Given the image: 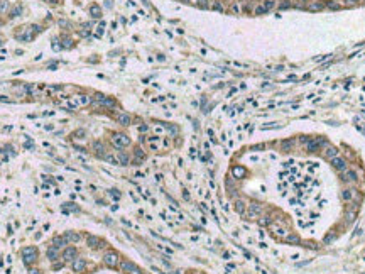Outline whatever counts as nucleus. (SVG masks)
Listing matches in <instances>:
<instances>
[{
    "label": "nucleus",
    "instance_id": "39",
    "mask_svg": "<svg viewBox=\"0 0 365 274\" xmlns=\"http://www.w3.org/2000/svg\"><path fill=\"white\" fill-rule=\"evenodd\" d=\"M63 48H73V41L70 37H63Z\"/></svg>",
    "mask_w": 365,
    "mask_h": 274
},
{
    "label": "nucleus",
    "instance_id": "18",
    "mask_svg": "<svg viewBox=\"0 0 365 274\" xmlns=\"http://www.w3.org/2000/svg\"><path fill=\"white\" fill-rule=\"evenodd\" d=\"M52 245H54L56 249H64L66 245H68V240H66L64 235H58V237L52 239Z\"/></svg>",
    "mask_w": 365,
    "mask_h": 274
},
{
    "label": "nucleus",
    "instance_id": "37",
    "mask_svg": "<svg viewBox=\"0 0 365 274\" xmlns=\"http://www.w3.org/2000/svg\"><path fill=\"white\" fill-rule=\"evenodd\" d=\"M85 135H86V132H85L83 130V129H80V130H76V132H74V134H73V139H85Z\"/></svg>",
    "mask_w": 365,
    "mask_h": 274
},
{
    "label": "nucleus",
    "instance_id": "23",
    "mask_svg": "<svg viewBox=\"0 0 365 274\" xmlns=\"http://www.w3.org/2000/svg\"><path fill=\"white\" fill-rule=\"evenodd\" d=\"M64 237H66V240H68V242H80L81 235L76 234V232H66Z\"/></svg>",
    "mask_w": 365,
    "mask_h": 274
},
{
    "label": "nucleus",
    "instance_id": "22",
    "mask_svg": "<svg viewBox=\"0 0 365 274\" xmlns=\"http://www.w3.org/2000/svg\"><path fill=\"white\" fill-rule=\"evenodd\" d=\"M90 15H91L93 19H100V17H102V9H100L96 4H93V5L90 7Z\"/></svg>",
    "mask_w": 365,
    "mask_h": 274
},
{
    "label": "nucleus",
    "instance_id": "36",
    "mask_svg": "<svg viewBox=\"0 0 365 274\" xmlns=\"http://www.w3.org/2000/svg\"><path fill=\"white\" fill-rule=\"evenodd\" d=\"M323 7H325V5H323V4H318V2H314V4H309V5H308V9H309V10H314V12H316V10H321Z\"/></svg>",
    "mask_w": 365,
    "mask_h": 274
},
{
    "label": "nucleus",
    "instance_id": "21",
    "mask_svg": "<svg viewBox=\"0 0 365 274\" xmlns=\"http://www.w3.org/2000/svg\"><path fill=\"white\" fill-rule=\"evenodd\" d=\"M230 12L235 15H240L242 12H244V7H242V2H233V4L230 5Z\"/></svg>",
    "mask_w": 365,
    "mask_h": 274
},
{
    "label": "nucleus",
    "instance_id": "1",
    "mask_svg": "<svg viewBox=\"0 0 365 274\" xmlns=\"http://www.w3.org/2000/svg\"><path fill=\"white\" fill-rule=\"evenodd\" d=\"M110 141H112V144H113V147L115 149H124V147H127V146H130V137H128L127 134H124V132H113L112 134V137H110Z\"/></svg>",
    "mask_w": 365,
    "mask_h": 274
},
{
    "label": "nucleus",
    "instance_id": "6",
    "mask_svg": "<svg viewBox=\"0 0 365 274\" xmlns=\"http://www.w3.org/2000/svg\"><path fill=\"white\" fill-rule=\"evenodd\" d=\"M120 269H122V272H125V274H142V269H140L137 264L130 262V261H122Z\"/></svg>",
    "mask_w": 365,
    "mask_h": 274
},
{
    "label": "nucleus",
    "instance_id": "44",
    "mask_svg": "<svg viewBox=\"0 0 365 274\" xmlns=\"http://www.w3.org/2000/svg\"><path fill=\"white\" fill-rule=\"evenodd\" d=\"M291 7V4H289V0H284V4L279 5V9H289Z\"/></svg>",
    "mask_w": 365,
    "mask_h": 274
},
{
    "label": "nucleus",
    "instance_id": "17",
    "mask_svg": "<svg viewBox=\"0 0 365 274\" xmlns=\"http://www.w3.org/2000/svg\"><path fill=\"white\" fill-rule=\"evenodd\" d=\"M71 267H73L74 272H83L85 267H86V261H85V259H78V257H76V259L73 261V266H71Z\"/></svg>",
    "mask_w": 365,
    "mask_h": 274
},
{
    "label": "nucleus",
    "instance_id": "47",
    "mask_svg": "<svg viewBox=\"0 0 365 274\" xmlns=\"http://www.w3.org/2000/svg\"><path fill=\"white\" fill-rule=\"evenodd\" d=\"M292 164H294V161H292V159H289V161H286V163H284V168H291Z\"/></svg>",
    "mask_w": 365,
    "mask_h": 274
},
{
    "label": "nucleus",
    "instance_id": "41",
    "mask_svg": "<svg viewBox=\"0 0 365 274\" xmlns=\"http://www.w3.org/2000/svg\"><path fill=\"white\" fill-rule=\"evenodd\" d=\"M326 7H328V9H333V10H336V9H340V4H335V2H330V4H326Z\"/></svg>",
    "mask_w": 365,
    "mask_h": 274
},
{
    "label": "nucleus",
    "instance_id": "16",
    "mask_svg": "<svg viewBox=\"0 0 365 274\" xmlns=\"http://www.w3.org/2000/svg\"><path fill=\"white\" fill-rule=\"evenodd\" d=\"M103 240L102 239H98V237H95V235H91V237H88V247L90 249H100V247H103Z\"/></svg>",
    "mask_w": 365,
    "mask_h": 274
},
{
    "label": "nucleus",
    "instance_id": "49",
    "mask_svg": "<svg viewBox=\"0 0 365 274\" xmlns=\"http://www.w3.org/2000/svg\"><path fill=\"white\" fill-rule=\"evenodd\" d=\"M44 2H48V4H59V0H44Z\"/></svg>",
    "mask_w": 365,
    "mask_h": 274
},
{
    "label": "nucleus",
    "instance_id": "50",
    "mask_svg": "<svg viewBox=\"0 0 365 274\" xmlns=\"http://www.w3.org/2000/svg\"><path fill=\"white\" fill-rule=\"evenodd\" d=\"M182 196L186 198V200H190V193H188V191H186V190H184V193H182Z\"/></svg>",
    "mask_w": 365,
    "mask_h": 274
},
{
    "label": "nucleus",
    "instance_id": "5",
    "mask_svg": "<svg viewBox=\"0 0 365 274\" xmlns=\"http://www.w3.org/2000/svg\"><path fill=\"white\" fill-rule=\"evenodd\" d=\"M91 151H93V154H95L96 157H100V159H105V156L108 154L107 146L102 142V141H93V142H91Z\"/></svg>",
    "mask_w": 365,
    "mask_h": 274
},
{
    "label": "nucleus",
    "instance_id": "34",
    "mask_svg": "<svg viewBox=\"0 0 365 274\" xmlns=\"http://www.w3.org/2000/svg\"><path fill=\"white\" fill-rule=\"evenodd\" d=\"M262 4H264V7L267 9V12L272 10V9H276V5H277L276 2H274V0H266V2H262Z\"/></svg>",
    "mask_w": 365,
    "mask_h": 274
},
{
    "label": "nucleus",
    "instance_id": "11",
    "mask_svg": "<svg viewBox=\"0 0 365 274\" xmlns=\"http://www.w3.org/2000/svg\"><path fill=\"white\" fill-rule=\"evenodd\" d=\"M115 119H117V122L122 125V127H128V125H132V117L128 115V113H125V112H118Z\"/></svg>",
    "mask_w": 365,
    "mask_h": 274
},
{
    "label": "nucleus",
    "instance_id": "35",
    "mask_svg": "<svg viewBox=\"0 0 365 274\" xmlns=\"http://www.w3.org/2000/svg\"><path fill=\"white\" fill-rule=\"evenodd\" d=\"M345 217H347L348 222H353V220H355V210H353V208H348L347 213H345Z\"/></svg>",
    "mask_w": 365,
    "mask_h": 274
},
{
    "label": "nucleus",
    "instance_id": "45",
    "mask_svg": "<svg viewBox=\"0 0 365 274\" xmlns=\"http://www.w3.org/2000/svg\"><path fill=\"white\" fill-rule=\"evenodd\" d=\"M147 130H149V125H147V124H144V125H140V127H139V132H142V134H144V132H147Z\"/></svg>",
    "mask_w": 365,
    "mask_h": 274
},
{
    "label": "nucleus",
    "instance_id": "2",
    "mask_svg": "<svg viewBox=\"0 0 365 274\" xmlns=\"http://www.w3.org/2000/svg\"><path fill=\"white\" fill-rule=\"evenodd\" d=\"M20 254H22V261H24V264H27V266L34 264V262L37 261V257H39L37 249L32 247V245H29V247H24Z\"/></svg>",
    "mask_w": 365,
    "mask_h": 274
},
{
    "label": "nucleus",
    "instance_id": "4",
    "mask_svg": "<svg viewBox=\"0 0 365 274\" xmlns=\"http://www.w3.org/2000/svg\"><path fill=\"white\" fill-rule=\"evenodd\" d=\"M328 144V141L325 137H311L306 142V151L308 152H318L320 149H323V146Z\"/></svg>",
    "mask_w": 365,
    "mask_h": 274
},
{
    "label": "nucleus",
    "instance_id": "14",
    "mask_svg": "<svg viewBox=\"0 0 365 274\" xmlns=\"http://www.w3.org/2000/svg\"><path fill=\"white\" fill-rule=\"evenodd\" d=\"M342 179H343L345 183H353V181H357V173L353 171V169H345V171H342Z\"/></svg>",
    "mask_w": 365,
    "mask_h": 274
},
{
    "label": "nucleus",
    "instance_id": "27",
    "mask_svg": "<svg viewBox=\"0 0 365 274\" xmlns=\"http://www.w3.org/2000/svg\"><path fill=\"white\" fill-rule=\"evenodd\" d=\"M76 103H78V105H90V103H91V97L80 95V97H76Z\"/></svg>",
    "mask_w": 365,
    "mask_h": 274
},
{
    "label": "nucleus",
    "instance_id": "28",
    "mask_svg": "<svg viewBox=\"0 0 365 274\" xmlns=\"http://www.w3.org/2000/svg\"><path fill=\"white\" fill-rule=\"evenodd\" d=\"M20 14H22V5H15V7L12 9L10 12H9V17H10V19H15V17H19Z\"/></svg>",
    "mask_w": 365,
    "mask_h": 274
},
{
    "label": "nucleus",
    "instance_id": "13",
    "mask_svg": "<svg viewBox=\"0 0 365 274\" xmlns=\"http://www.w3.org/2000/svg\"><path fill=\"white\" fill-rule=\"evenodd\" d=\"M330 163H331V166L335 169H338V171H345V169H347V161H345L343 157H340V156L333 157Z\"/></svg>",
    "mask_w": 365,
    "mask_h": 274
},
{
    "label": "nucleus",
    "instance_id": "24",
    "mask_svg": "<svg viewBox=\"0 0 365 274\" xmlns=\"http://www.w3.org/2000/svg\"><path fill=\"white\" fill-rule=\"evenodd\" d=\"M272 228H274V234L277 235V237H282V239H284L286 235H287V228H282V227L276 225V223L272 225Z\"/></svg>",
    "mask_w": 365,
    "mask_h": 274
},
{
    "label": "nucleus",
    "instance_id": "3",
    "mask_svg": "<svg viewBox=\"0 0 365 274\" xmlns=\"http://www.w3.org/2000/svg\"><path fill=\"white\" fill-rule=\"evenodd\" d=\"M103 264H105L107 267H110V269H115V267H118V264H120V256H118L115 250H107V252L103 254Z\"/></svg>",
    "mask_w": 365,
    "mask_h": 274
},
{
    "label": "nucleus",
    "instance_id": "42",
    "mask_svg": "<svg viewBox=\"0 0 365 274\" xmlns=\"http://www.w3.org/2000/svg\"><path fill=\"white\" fill-rule=\"evenodd\" d=\"M328 58H331V54H326V56H320V58H316V59H314V63H321V61H325V59H328Z\"/></svg>",
    "mask_w": 365,
    "mask_h": 274
},
{
    "label": "nucleus",
    "instance_id": "46",
    "mask_svg": "<svg viewBox=\"0 0 365 274\" xmlns=\"http://www.w3.org/2000/svg\"><path fill=\"white\" fill-rule=\"evenodd\" d=\"M110 195H112L115 200H118V198H120V193H117V190H112V191H110Z\"/></svg>",
    "mask_w": 365,
    "mask_h": 274
},
{
    "label": "nucleus",
    "instance_id": "25",
    "mask_svg": "<svg viewBox=\"0 0 365 274\" xmlns=\"http://www.w3.org/2000/svg\"><path fill=\"white\" fill-rule=\"evenodd\" d=\"M58 256H59V249H56L54 245L48 249V259L49 261H56V259H58Z\"/></svg>",
    "mask_w": 365,
    "mask_h": 274
},
{
    "label": "nucleus",
    "instance_id": "29",
    "mask_svg": "<svg viewBox=\"0 0 365 274\" xmlns=\"http://www.w3.org/2000/svg\"><path fill=\"white\" fill-rule=\"evenodd\" d=\"M235 210H237V213L244 215V213H245V203L242 200H237V201H235Z\"/></svg>",
    "mask_w": 365,
    "mask_h": 274
},
{
    "label": "nucleus",
    "instance_id": "12",
    "mask_svg": "<svg viewBox=\"0 0 365 274\" xmlns=\"http://www.w3.org/2000/svg\"><path fill=\"white\" fill-rule=\"evenodd\" d=\"M146 161V152H144L142 149H140L139 146L134 149V164L135 166H140L142 163Z\"/></svg>",
    "mask_w": 365,
    "mask_h": 274
},
{
    "label": "nucleus",
    "instance_id": "20",
    "mask_svg": "<svg viewBox=\"0 0 365 274\" xmlns=\"http://www.w3.org/2000/svg\"><path fill=\"white\" fill-rule=\"evenodd\" d=\"M232 174H233V178H244V176L247 174V171H245V168H242V166H233V168H232Z\"/></svg>",
    "mask_w": 365,
    "mask_h": 274
},
{
    "label": "nucleus",
    "instance_id": "51",
    "mask_svg": "<svg viewBox=\"0 0 365 274\" xmlns=\"http://www.w3.org/2000/svg\"><path fill=\"white\" fill-rule=\"evenodd\" d=\"M348 4H355V2H358V0H347Z\"/></svg>",
    "mask_w": 365,
    "mask_h": 274
},
{
    "label": "nucleus",
    "instance_id": "32",
    "mask_svg": "<svg viewBox=\"0 0 365 274\" xmlns=\"http://www.w3.org/2000/svg\"><path fill=\"white\" fill-rule=\"evenodd\" d=\"M210 9H213V10H218V12H225V9H223L222 2H218V0L211 2V4H210Z\"/></svg>",
    "mask_w": 365,
    "mask_h": 274
},
{
    "label": "nucleus",
    "instance_id": "38",
    "mask_svg": "<svg viewBox=\"0 0 365 274\" xmlns=\"http://www.w3.org/2000/svg\"><path fill=\"white\" fill-rule=\"evenodd\" d=\"M210 0H196V5L200 9H210V4H208Z\"/></svg>",
    "mask_w": 365,
    "mask_h": 274
},
{
    "label": "nucleus",
    "instance_id": "26",
    "mask_svg": "<svg viewBox=\"0 0 365 274\" xmlns=\"http://www.w3.org/2000/svg\"><path fill=\"white\" fill-rule=\"evenodd\" d=\"M292 146H294V139H289V141H282L281 142V147L284 152H291L292 151Z\"/></svg>",
    "mask_w": 365,
    "mask_h": 274
},
{
    "label": "nucleus",
    "instance_id": "33",
    "mask_svg": "<svg viewBox=\"0 0 365 274\" xmlns=\"http://www.w3.org/2000/svg\"><path fill=\"white\" fill-rule=\"evenodd\" d=\"M74 210H78V206L74 203H64V205H63V212H66V213H68V212H74Z\"/></svg>",
    "mask_w": 365,
    "mask_h": 274
},
{
    "label": "nucleus",
    "instance_id": "48",
    "mask_svg": "<svg viewBox=\"0 0 365 274\" xmlns=\"http://www.w3.org/2000/svg\"><path fill=\"white\" fill-rule=\"evenodd\" d=\"M29 274H42V272H41V271H37V269H31Z\"/></svg>",
    "mask_w": 365,
    "mask_h": 274
},
{
    "label": "nucleus",
    "instance_id": "40",
    "mask_svg": "<svg viewBox=\"0 0 365 274\" xmlns=\"http://www.w3.org/2000/svg\"><path fill=\"white\" fill-rule=\"evenodd\" d=\"M7 7H9L7 0H0V14H4V12L7 10Z\"/></svg>",
    "mask_w": 365,
    "mask_h": 274
},
{
    "label": "nucleus",
    "instance_id": "30",
    "mask_svg": "<svg viewBox=\"0 0 365 274\" xmlns=\"http://www.w3.org/2000/svg\"><path fill=\"white\" fill-rule=\"evenodd\" d=\"M284 240L289 242V244H299V237H298V235H294V234H287V235L284 237Z\"/></svg>",
    "mask_w": 365,
    "mask_h": 274
},
{
    "label": "nucleus",
    "instance_id": "8",
    "mask_svg": "<svg viewBox=\"0 0 365 274\" xmlns=\"http://www.w3.org/2000/svg\"><path fill=\"white\" fill-rule=\"evenodd\" d=\"M321 151H323V152H321L323 157H325L326 161H331L333 157H336V156H338V152H340V151L336 149L335 146H331V144H325Z\"/></svg>",
    "mask_w": 365,
    "mask_h": 274
},
{
    "label": "nucleus",
    "instance_id": "31",
    "mask_svg": "<svg viewBox=\"0 0 365 274\" xmlns=\"http://www.w3.org/2000/svg\"><path fill=\"white\" fill-rule=\"evenodd\" d=\"M264 14H267V9L264 7V4L255 5V9H254V15H264Z\"/></svg>",
    "mask_w": 365,
    "mask_h": 274
},
{
    "label": "nucleus",
    "instance_id": "43",
    "mask_svg": "<svg viewBox=\"0 0 365 274\" xmlns=\"http://www.w3.org/2000/svg\"><path fill=\"white\" fill-rule=\"evenodd\" d=\"M269 223H270V218H269V217H264V218L260 220V225H269Z\"/></svg>",
    "mask_w": 365,
    "mask_h": 274
},
{
    "label": "nucleus",
    "instance_id": "19",
    "mask_svg": "<svg viewBox=\"0 0 365 274\" xmlns=\"http://www.w3.org/2000/svg\"><path fill=\"white\" fill-rule=\"evenodd\" d=\"M355 195H357V191L350 190V188H347V190L342 191V198H343V201H352L355 198Z\"/></svg>",
    "mask_w": 365,
    "mask_h": 274
},
{
    "label": "nucleus",
    "instance_id": "7",
    "mask_svg": "<svg viewBox=\"0 0 365 274\" xmlns=\"http://www.w3.org/2000/svg\"><path fill=\"white\" fill-rule=\"evenodd\" d=\"M262 213V205L257 203V201H252V203L248 205V208H247V217L250 220H255L259 218V215Z\"/></svg>",
    "mask_w": 365,
    "mask_h": 274
},
{
    "label": "nucleus",
    "instance_id": "15",
    "mask_svg": "<svg viewBox=\"0 0 365 274\" xmlns=\"http://www.w3.org/2000/svg\"><path fill=\"white\" fill-rule=\"evenodd\" d=\"M117 161H118V164L120 166H128L130 164V156H128L125 151H118V154H117Z\"/></svg>",
    "mask_w": 365,
    "mask_h": 274
},
{
    "label": "nucleus",
    "instance_id": "10",
    "mask_svg": "<svg viewBox=\"0 0 365 274\" xmlns=\"http://www.w3.org/2000/svg\"><path fill=\"white\" fill-rule=\"evenodd\" d=\"M63 261H74L78 257V249L76 247H64L61 252Z\"/></svg>",
    "mask_w": 365,
    "mask_h": 274
},
{
    "label": "nucleus",
    "instance_id": "9",
    "mask_svg": "<svg viewBox=\"0 0 365 274\" xmlns=\"http://www.w3.org/2000/svg\"><path fill=\"white\" fill-rule=\"evenodd\" d=\"M95 98H96V102H98L102 107H107V108H115V107H117V102H115V100L108 98V97L102 95V93H96Z\"/></svg>",
    "mask_w": 365,
    "mask_h": 274
}]
</instances>
